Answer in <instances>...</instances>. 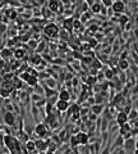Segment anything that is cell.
<instances>
[{
	"mask_svg": "<svg viewBox=\"0 0 138 154\" xmlns=\"http://www.w3.org/2000/svg\"><path fill=\"white\" fill-rule=\"evenodd\" d=\"M101 154H111L110 153V147H105V148H104L101 150Z\"/></svg>",
	"mask_w": 138,
	"mask_h": 154,
	"instance_id": "obj_34",
	"label": "cell"
},
{
	"mask_svg": "<svg viewBox=\"0 0 138 154\" xmlns=\"http://www.w3.org/2000/svg\"><path fill=\"white\" fill-rule=\"evenodd\" d=\"M115 121H116V123H118V126H122V125H124V123H128V114L124 113L122 110V112H119L118 114H116Z\"/></svg>",
	"mask_w": 138,
	"mask_h": 154,
	"instance_id": "obj_9",
	"label": "cell"
},
{
	"mask_svg": "<svg viewBox=\"0 0 138 154\" xmlns=\"http://www.w3.org/2000/svg\"><path fill=\"white\" fill-rule=\"evenodd\" d=\"M45 86L55 90V87H57V81H55V78H53V77H47L45 80Z\"/></svg>",
	"mask_w": 138,
	"mask_h": 154,
	"instance_id": "obj_15",
	"label": "cell"
},
{
	"mask_svg": "<svg viewBox=\"0 0 138 154\" xmlns=\"http://www.w3.org/2000/svg\"><path fill=\"white\" fill-rule=\"evenodd\" d=\"M123 143H124V139H123V136H122V135H118V138H116V140H115L114 145H113V147H111L110 152H111V150H114V149H116V148H119V147H122V145H123Z\"/></svg>",
	"mask_w": 138,
	"mask_h": 154,
	"instance_id": "obj_18",
	"label": "cell"
},
{
	"mask_svg": "<svg viewBox=\"0 0 138 154\" xmlns=\"http://www.w3.org/2000/svg\"><path fill=\"white\" fill-rule=\"evenodd\" d=\"M29 45H31L32 48H36V46H37V42L34 41V40H31V41H29Z\"/></svg>",
	"mask_w": 138,
	"mask_h": 154,
	"instance_id": "obj_37",
	"label": "cell"
},
{
	"mask_svg": "<svg viewBox=\"0 0 138 154\" xmlns=\"http://www.w3.org/2000/svg\"><path fill=\"white\" fill-rule=\"evenodd\" d=\"M45 46H46L45 41H41L40 44H37V46H36V50H37V53H38V54H40V53H42V51H44V49H45Z\"/></svg>",
	"mask_w": 138,
	"mask_h": 154,
	"instance_id": "obj_24",
	"label": "cell"
},
{
	"mask_svg": "<svg viewBox=\"0 0 138 154\" xmlns=\"http://www.w3.org/2000/svg\"><path fill=\"white\" fill-rule=\"evenodd\" d=\"M131 67V64L128 63V61L127 59H120L119 61V68L122 71H126V70H128V68Z\"/></svg>",
	"mask_w": 138,
	"mask_h": 154,
	"instance_id": "obj_21",
	"label": "cell"
},
{
	"mask_svg": "<svg viewBox=\"0 0 138 154\" xmlns=\"http://www.w3.org/2000/svg\"><path fill=\"white\" fill-rule=\"evenodd\" d=\"M90 110L92 112V114H95V115H100L101 113H102V110H104V105L102 104H93L91 108H90Z\"/></svg>",
	"mask_w": 138,
	"mask_h": 154,
	"instance_id": "obj_12",
	"label": "cell"
},
{
	"mask_svg": "<svg viewBox=\"0 0 138 154\" xmlns=\"http://www.w3.org/2000/svg\"><path fill=\"white\" fill-rule=\"evenodd\" d=\"M123 145H124V149H126L127 153H132V150H134V149L137 148V141L134 139L129 138L127 140H124Z\"/></svg>",
	"mask_w": 138,
	"mask_h": 154,
	"instance_id": "obj_5",
	"label": "cell"
},
{
	"mask_svg": "<svg viewBox=\"0 0 138 154\" xmlns=\"http://www.w3.org/2000/svg\"><path fill=\"white\" fill-rule=\"evenodd\" d=\"M83 62L86 63V64H90L92 62V59H90V58H83Z\"/></svg>",
	"mask_w": 138,
	"mask_h": 154,
	"instance_id": "obj_39",
	"label": "cell"
},
{
	"mask_svg": "<svg viewBox=\"0 0 138 154\" xmlns=\"http://www.w3.org/2000/svg\"><path fill=\"white\" fill-rule=\"evenodd\" d=\"M111 10H113V13H116L118 16L124 14V10H126V3L120 1V0L113 1V4H111Z\"/></svg>",
	"mask_w": 138,
	"mask_h": 154,
	"instance_id": "obj_3",
	"label": "cell"
},
{
	"mask_svg": "<svg viewBox=\"0 0 138 154\" xmlns=\"http://www.w3.org/2000/svg\"><path fill=\"white\" fill-rule=\"evenodd\" d=\"M33 132H34V135H37L40 139L42 138H45V136L47 135V132H49V127H47L46 123H37L36 126H34L33 128Z\"/></svg>",
	"mask_w": 138,
	"mask_h": 154,
	"instance_id": "obj_2",
	"label": "cell"
},
{
	"mask_svg": "<svg viewBox=\"0 0 138 154\" xmlns=\"http://www.w3.org/2000/svg\"><path fill=\"white\" fill-rule=\"evenodd\" d=\"M26 81H27V84L29 85V86H33V87H36L37 86V81H38V78H37V76H32V75H28V77L26 78Z\"/></svg>",
	"mask_w": 138,
	"mask_h": 154,
	"instance_id": "obj_16",
	"label": "cell"
},
{
	"mask_svg": "<svg viewBox=\"0 0 138 154\" xmlns=\"http://www.w3.org/2000/svg\"><path fill=\"white\" fill-rule=\"evenodd\" d=\"M96 82H97V80H96V76H91L90 75L87 78H86V84H88V85H96Z\"/></svg>",
	"mask_w": 138,
	"mask_h": 154,
	"instance_id": "obj_23",
	"label": "cell"
},
{
	"mask_svg": "<svg viewBox=\"0 0 138 154\" xmlns=\"http://www.w3.org/2000/svg\"><path fill=\"white\" fill-rule=\"evenodd\" d=\"M101 9H102V4L100 1H93V4L91 5V12L97 14V13L101 12Z\"/></svg>",
	"mask_w": 138,
	"mask_h": 154,
	"instance_id": "obj_17",
	"label": "cell"
},
{
	"mask_svg": "<svg viewBox=\"0 0 138 154\" xmlns=\"http://www.w3.org/2000/svg\"><path fill=\"white\" fill-rule=\"evenodd\" d=\"M96 45H97V41L95 40V38H92V40H90V46H92V48H93V46H96Z\"/></svg>",
	"mask_w": 138,
	"mask_h": 154,
	"instance_id": "obj_36",
	"label": "cell"
},
{
	"mask_svg": "<svg viewBox=\"0 0 138 154\" xmlns=\"http://www.w3.org/2000/svg\"><path fill=\"white\" fill-rule=\"evenodd\" d=\"M101 4H102V7L104 8H111V4H113V1H111V0H102L101 1Z\"/></svg>",
	"mask_w": 138,
	"mask_h": 154,
	"instance_id": "obj_28",
	"label": "cell"
},
{
	"mask_svg": "<svg viewBox=\"0 0 138 154\" xmlns=\"http://www.w3.org/2000/svg\"><path fill=\"white\" fill-rule=\"evenodd\" d=\"M46 154H55V153H54V152H50V150H49V152L46 153Z\"/></svg>",
	"mask_w": 138,
	"mask_h": 154,
	"instance_id": "obj_40",
	"label": "cell"
},
{
	"mask_svg": "<svg viewBox=\"0 0 138 154\" xmlns=\"http://www.w3.org/2000/svg\"><path fill=\"white\" fill-rule=\"evenodd\" d=\"M113 70H107L106 71V75H105V77H106V78H113Z\"/></svg>",
	"mask_w": 138,
	"mask_h": 154,
	"instance_id": "obj_33",
	"label": "cell"
},
{
	"mask_svg": "<svg viewBox=\"0 0 138 154\" xmlns=\"http://www.w3.org/2000/svg\"><path fill=\"white\" fill-rule=\"evenodd\" d=\"M104 77H105V75H104L102 72H98V76L96 77V80H101V78H104Z\"/></svg>",
	"mask_w": 138,
	"mask_h": 154,
	"instance_id": "obj_38",
	"label": "cell"
},
{
	"mask_svg": "<svg viewBox=\"0 0 138 154\" xmlns=\"http://www.w3.org/2000/svg\"><path fill=\"white\" fill-rule=\"evenodd\" d=\"M69 101H64V100H57V103H55V107H57V109H58V112L59 113H63V112H65V110H68L69 108Z\"/></svg>",
	"mask_w": 138,
	"mask_h": 154,
	"instance_id": "obj_8",
	"label": "cell"
},
{
	"mask_svg": "<svg viewBox=\"0 0 138 154\" xmlns=\"http://www.w3.org/2000/svg\"><path fill=\"white\" fill-rule=\"evenodd\" d=\"M58 36H60V38H63V40H67L68 36H69V33L65 32V31H63V32H59V35H58Z\"/></svg>",
	"mask_w": 138,
	"mask_h": 154,
	"instance_id": "obj_31",
	"label": "cell"
},
{
	"mask_svg": "<svg viewBox=\"0 0 138 154\" xmlns=\"http://www.w3.org/2000/svg\"><path fill=\"white\" fill-rule=\"evenodd\" d=\"M3 121L7 127H13L15 123V113L14 112H5L3 115Z\"/></svg>",
	"mask_w": 138,
	"mask_h": 154,
	"instance_id": "obj_4",
	"label": "cell"
},
{
	"mask_svg": "<svg viewBox=\"0 0 138 154\" xmlns=\"http://www.w3.org/2000/svg\"><path fill=\"white\" fill-rule=\"evenodd\" d=\"M14 55H15V57L18 58V59H19V58H22L23 55H24V50H19V49H18V50L15 51V54H14Z\"/></svg>",
	"mask_w": 138,
	"mask_h": 154,
	"instance_id": "obj_32",
	"label": "cell"
},
{
	"mask_svg": "<svg viewBox=\"0 0 138 154\" xmlns=\"http://www.w3.org/2000/svg\"><path fill=\"white\" fill-rule=\"evenodd\" d=\"M8 154H10V153H8Z\"/></svg>",
	"mask_w": 138,
	"mask_h": 154,
	"instance_id": "obj_41",
	"label": "cell"
},
{
	"mask_svg": "<svg viewBox=\"0 0 138 154\" xmlns=\"http://www.w3.org/2000/svg\"><path fill=\"white\" fill-rule=\"evenodd\" d=\"M31 99H32V104H36V103L38 101V100H40V99H42V98H41V95H38V94H36V93H33L32 94V95H31Z\"/></svg>",
	"mask_w": 138,
	"mask_h": 154,
	"instance_id": "obj_26",
	"label": "cell"
},
{
	"mask_svg": "<svg viewBox=\"0 0 138 154\" xmlns=\"http://www.w3.org/2000/svg\"><path fill=\"white\" fill-rule=\"evenodd\" d=\"M31 62L34 63V64H38L41 62V55L40 54H36V55H33V57L31 58Z\"/></svg>",
	"mask_w": 138,
	"mask_h": 154,
	"instance_id": "obj_27",
	"label": "cell"
},
{
	"mask_svg": "<svg viewBox=\"0 0 138 154\" xmlns=\"http://www.w3.org/2000/svg\"><path fill=\"white\" fill-rule=\"evenodd\" d=\"M69 143H70V147L72 148H76V147H78V145H79L76 135H70V138H69Z\"/></svg>",
	"mask_w": 138,
	"mask_h": 154,
	"instance_id": "obj_22",
	"label": "cell"
},
{
	"mask_svg": "<svg viewBox=\"0 0 138 154\" xmlns=\"http://www.w3.org/2000/svg\"><path fill=\"white\" fill-rule=\"evenodd\" d=\"M44 32H45V35L49 37H57L59 35V27L57 23L50 22L44 27Z\"/></svg>",
	"mask_w": 138,
	"mask_h": 154,
	"instance_id": "obj_1",
	"label": "cell"
},
{
	"mask_svg": "<svg viewBox=\"0 0 138 154\" xmlns=\"http://www.w3.org/2000/svg\"><path fill=\"white\" fill-rule=\"evenodd\" d=\"M76 136H77V140H78L79 145H83V147H84V145H87L90 143V134H87V132L79 131Z\"/></svg>",
	"mask_w": 138,
	"mask_h": 154,
	"instance_id": "obj_6",
	"label": "cell"
},
{
	"mask_svg": "<svg viewBox=\"0 0 138 154\" xmlns=\"http://www.w3.org/2000/svg\"><path fill=\"white\" fill-rule=\"evenodd\" d=\"M24 149H26V152H28V153H33L34 150H36V149H34V140L28 139L27 141H26Z\"/></svg>",
	"mask_w": 138,
	"mask_h": 154,
	"instance_id": "obj_14",
	"label": "cell"
},
{
	"mask_svg": "<svg viewBox=\"0 0 138 154\" xmlns=\"http://www.w3.org/2000/svg\"><path fill=\"white\" fill-rule=\"evenodd\" d=\"M119 22H120V26H122V28H124V26H126L128 22H129V17L127 14H120L119 16Z\"/></svg>",
	"mask_w": 138,
	"mask_h": 154,
	"instance_id": "obj_20",
	"label": "cell"
},
{
	"mask_svg": "<svg viewBox=\"0 0 138 154\" xmlns=\"http://www.w3.org/2000/svg\"><path fill=\"white\" fill-rule=\"evenodd\" d=\"M60 4H62V1H49V3H47V8H49L50 12L58 13V12H59Z\"/></svg>",
	"mask_w": 138,
	"mask_h": 154,
	"instance_id": "obj_13",
	"label": "cell"
},
{
	"mask_svg": "<svg viewBox=\"0 0 138 154\" xmlns=\"http://www.w3.org/2000/svg\"><path fill=\"white\" fill-rule=\"evenodd\" d=\"M38 112H40V110H38V108L36 105H32V114H33V118L36 119L37 121V115H38Z\"/></svg>",
	"mask_w": 138,
	"mask_h": 154,
	"instance_id": "obj_29",
	"label": "cell"
},
{
	"mask_svg": "<svg viewBox=\"0 0 138 154\" xmlns=\"http://www.w3.org/2000/svg\"><path fill=\"white\" fill-rule=\"evenodd\" d=\"M88 119H90V121H95V119H97V115H95V114H92V113H90Z\"/></svg>",
	"mask_w": 138,
	"mask_h": 154,
	"instance_id": "obj_35",
	"label": "cell"
},
{
	"mask_svg": "<svg viewBox=\"0 0 138 154\" xmlns=\"http://www.w3.org/2000/svg\"><path fill=\"white\" fill-rule=\"evenodd\" d=\"M58 99L59 100H64V101H69L70 100V93L67 89H63L58 93Z\"/></svg>",
	"mask_w": 138,
	"mask_h": 154,
	"instance_id": "obj_11",
	"label": "cell"
},
{
	"mask_svg": "<svg viewBox=\"0 0 138 154\" xmlns=\"http://www.w3.org/2000/svg\"><path fill=\"white\" fill-rule=\"evenodd\" d=\"M82 27V23H81V21L79 19H73V30H79Z\"/></svg>",
	"mask_w": 138,
	"mask_h": 154,
	"instance_id": "obj_25",
	"label": "cell"
},
{
	"mask_svg": "<svg viewBox=\"0 0 138 154\" xmlns=\"http://www.w3.org/2000/svg\"><path fill=\"white\" fill-rule=\"evenodd\" d=\"M4 136H5V132L0 131V148L4 147Z\"/></svg>",
	"mask_w": 138,
	"mask_h": 154,
	"instance_id": "obj_30",
	"label": "cell"
},
{
	"mask_svg": "<svg viewBox=\"0 0 138 154\" xmlns=\"http://www.w3.org/2000/svg\"><path fill=\"white\" fill-rule=\"evenodd\" d=\"M17 16H18V12H17L15 9H9V10H7V13H5V17L7 18H9V19H15Z\"/></svg>",
	"mask_w": 138,
	"mask_h": 154,
	"instance_id": "obj_19",
	"label": "cell"
},
{
	"mask_svg": "<svg viewBox=\"0 0 138 154\" xmlns=\"http://www.w3.org/2000/svg\"><path fill=\"white\" fill-rule=\"evenodd\" d=\"M34 149H36L37 152H40V153H44L47 149V143H46V141H44L42 139L36 140V141H34Z\"/></svg>",
	"mask_w": 138,
	"mask_h": 154,
	"instance_id": "obj_10",
	"label": "cell"
},
{
	"mask_svg": "<svg viewBox=\"0 0 138 154\" xmlns=\"http://www.w3.org/2000/svg\"><path fill=\"white\" fill-rule=\"evenodd\" d=\"M73 19H74L73 17H67V18L63 19V27L68 33L73 31Z\"/></svg>",
	"mask_w": 138,
	"mask_h": 154,
	"instance_id": "obj_7",
	"label": "cell"
}]
</instances>
